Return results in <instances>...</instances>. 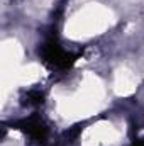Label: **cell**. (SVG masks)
Listing matches in <instances>:
<instances>
[{
  "instance_id": "1",
  "label": "cell",
  "mask_w": 144,
  "mask_h": 146,
  "mask_svg": "<svg viewBox=\"0 0 144 146\" xmlns=\"http://www.w3.org/2000/svg\"><path fill=\"white\" fill-rule=\"evenodd\" d=\"M41 56H42V61L51 70H59V72L68 70L78 58V54H71V53L65 51L58 44L56 36H49L44 41V44L41 48Z\"/></svg>"
},
{
  "instance_id": "3",
  "label": "cell",
  "mask_w": 144,
  "mask_h": 146,
  "mask_svg": "<svg viewBox=\"0 0 144 146\" xmlns=\"http://www.w3.org/2000/svg\"><path fill=\"white\" fill-rule=\"evenodd\" d=\"M27 104H41L42 102V92L41 90H29L26 95Z\"/></svg>"
},
{
  "instance_id": "2",
  "label": "cell",
  "mask_w": 144,
  "mask_h": 146,
  "mask_svg": "<svg viewBox=\"0 0 144 146\" xmlns=\"http://www.w3.org/2000/svg\"><path fill=\"white\" fill-rule=\"evenodd\" d=\"M15 127L26 131L34 141H39V143H44L46 138H48V127H46V124H44L37 115L22 119L20 122H15Z\"/></svg>"
},
{
  "instance_id": "4",
  "label": "cell",
  "mask_w": 144,
  "mask_h": 146,
  "mask_svg": "<svg viewBox=\"0 0 144 146\" xmlns=\"http://www.w3.org/2000/svg\"><path fill=\"white\" fill-rule=\"evenodd\" d=\"M132 146H144V139H137V141H134Z\"/></svg>"
}]
</instances>
